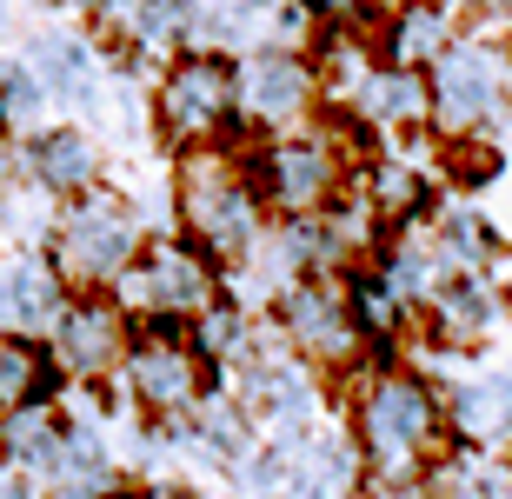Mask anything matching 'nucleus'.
Masks as SVG:
<instances>
[{
    "label": "nucleus",
    "instance_id": "obj_29",
    "mask_svg": "<svg viewBox=\"0 0 512 499\" xmlns=\"http://www.w3.org/2000/svg\"><path fill=\"white\" fill-rule=\"evenodd\" d=\"M446 7H453L459 20H479V14H499V7H506V0H446Z\"/></svg>",
    "mask_w": 512,
    "mask_h": 499
},
{
    "label": "nucleus",
    "instance_id": "obj_25",
    "mask_svg": "<svg viewBox=\"0 0 512 499\" xmlns=\"http://www.w3.org/2000/svg\"><path fill=\"white\" fill-rule=\"evenodd\" d=\"M306 7H313V20H320V27H353V34H373L393 0H306Z\"/></svg>",
    "mask_w": 512,
    "mask_h": 499
},
{
    "label": "nucleus",
    "instance_id": "obj_11",
    "mask_svg": "<svg viewBox=\"0 0 512 499\" xmlns=\"http://www.w3.org/2000/svg\"><path fill=\"white\" fill-rule=\"evenodd\" d=\"M20 54H27V67L40 74V87L54 94V107H74V114H100V107H107L114 67H107V47H100L94 34H74V27H34Z\"/></svg>",
    "mask_w": 512,
    "mask_h": 499
},
{
    "label": "nucleus",
    "instance_id": "obj_2",
    "mask_svg": "<svg viewBox=\"0 0 512 499\" xmlns=\"http://www.w3.org/2000/svg\"><path fill=\"white\" fill-rule=\"evenodd\" d=\"M167 207L173 233L220 260V267H247L266 253L273 213H266L260 187L247 173V147L240 140H213V147H180L167 167Z\"/></svg>",
    "mask_w": 512,
    "mask_h": 499
},
{
    "label": "nucleus",
    "instance_id": "obj_13",
    "mask_svg": "<svg viewBox=\"0 0 512 499\" xmlns=\"http://www.w3.org/2000/svg\"><path fill=\"white\" fill-rule=\"evenodd\" d=\"M506 313H512V293L499 287V273H453L426 300V333L419 340L433 353H479L506 327Z\"/></svg>",
    "mask_w": 512,
    "mask_h": 499
},
{
    "label": "nucleus",
    "instance_id": "obj_14",
    "mask_svg": "<svg viewBox=\"0 0 512 499\" xmlns=\"http://www.w3.org/2000/svg\"><path fill=\"white\" fill-rule=\"evenodd\" d=\"M20 154H27V180H34L47 200H80V193L107 187V147L87 120H54V127H40L34 140H20Z\"/></svg>",
    "mask_w": 512,
    "mask_h": 499
},
{
    "label": "nucleus",
    "instance_id": "obj_6",
    "mask_svg": "<svg viewBox=\"0 0 512 499\" xmlns=\"http://www.w3.org/2000/svg\"><path fill=\"white\" fill-rule=\"evenodd\" d=\"M147 127L153 140L180 147H213V140H240V80L233 54L187 47L147 80Z\"/></svg>",
    "mask_w": 512,
    "mask_h": 499
},
{
    "label": "nucleus",
    "instance_id": "obj_21",
    "mask_svg": "<svg viewBox=\"0 0 512 499\" xmlns=\"http://www.w3.org/2000/svg\"><path fill=\"white\" fill-rule=\"evenodd\" d=\"M433 240L446 247V260H453V273H499V253H506V240H499V227L486 220V207L479 200H466V193H446L433 213Z\"/></svg>",
    "mask_w": 512,
    "mask_h": 499
},
{
    "label": "nucleus",
    "instance_id": "obj_24",
    "mask_svg": "<svg viewBox=\"0 0 512 499\" xmlns=\"http://www.w3.org/2000/svg\"><path fill=\"white\" fill-rule=\"evenodd\" d=\"M0 127L7 140H34L40 127H54V94L40 87L27 54H0Z\"/></svg>",
    "mask_w": 512,
    "mask_h": 499
},
{
    "label": "nucleus",
    "instance_id": "obj_23",
    "mask_svg": "<svg viewBox=\"0 0 512 499\" xmlns=\"http://www.w3.org/2000/svg\"><path fill=\"white\" fill-rule=\"evenodd\" d=\"M47 393H60L54 353L40 340H20V333L0 327V413H14L27 400H47Z\"/></svg>",
    "mask_w": 512,
    "mask_h": 499
},
{
    "label": "nucleus",
    "instance_id": "obj_31",
    "mask_svg": "<svg viewBox=\"0 0 512 499\" xmlns=\"http://www.w3.org/2000/svg\"><path fill=\"white\" fill-rule=\"evenodd\" d=\"M7 20H14V14H7V0H0V34H7Z\"/></svg>",
    "mask_w": 512,
    "mask_h": 499
},
{
    "label": "nucleus",
    "instance_id": "obj_26",
    "mask_svg": "<svg viewBox=\"0 0 512 499\" xmlns=\"http://www.w3.org/2000/svg\"><path fill=\"white\" fill-rule=\"evenodd\" d=\"M27 180V154H20V140H0V200Z\"/></svg>",
    "mask_w": 512,
    "mask_h": 499
},
{
    "label": "nucleus",
    "instance_id": "obj_8",
    "mask_svg": "<svg viewBox=\"0 0 512 499\" xmlns=\"http://www.w3.org/2000/svg\"><path fill=\"white\" fill-rule=\"evenodd\" d=\"M233 80H240V140L293 134L326 114V87L306 47H253L233 60Z\"/></svg>",
    "mask_w": 512,
    "mask_h": 499
},
{
    "label": "nucleus",
    "instance_id": "obj_5",
    "mask_svg": "<svg viewBox=\"0 0 512 499\" xmlns=\"http://www.w3.org/2000/svg\"><path fill=\"white\" fill-rule=\"evenodd\" d=\"M266 307H273V333L286 340V353L306 360L326 386H346L353 373L380 360V346L366 340L360 313H353L346 280H326V273L320 280H280Z\"/></svg>",
    "mask_w": 512,
    "mask_h": 499
},
{
    "label": "nucleus",
    "instance_id": "obj_19",
    "mask_svg": "<svg viewBox=\"0 0 512 499\" xmlns=\"http://www.w3.org/2000/svg\"><path fill=\"white\" fill-rule=\"evenodd\" d=\"M346 293H353V313H360L366 340L380 346V360H393V346H406V340L426 333V313H419L413 300H406V293L373 267V260H360V267L346 273Z\"/></svg>",
    "mask_w": 512,
    "mask_h": 499
},
{
    "label": "nucleus",
    "instance_id": "obj_28",
    "mask_svg": "<svg viewBox=\"0 0 512 499\" xmlns=\"http://www.w3.org/2000/svg\"><path fill=\"white\" fill-rule=\"evenodd\" d=\"M133 499H200V493H193V486H180V480H147Z\"/></svg>",
    "mask_w": 512,
    "mask_h": 499
},
{
    "label": "nucleus",
    "instance_id": "obj_27",
    "mask_svg": "<svg viewBox=\"0 0 512 499\" xmlns=\"http://www.w3.org/2000/svg\"><path fill=\"white\" fill-rule=\"evenodd\" d=\"M67 7H80V14H87V20L100 27V34H107V27H114V20L133 7V0H67Z\"/></svg>",
    "mask_w": 512,
    "mask_h": 499
},
{
    "label": "nucleus",
    "instance_id": "obj_32",
    "mask_svg": "<svg viewBox=\"0 0 512 499\" xmlns=\"http://www.w3.org/2000/svg\"><path fill=\"white\" fill-rule=\"evenodd\" d=\"M0 140H7V127H0Z\"/></svg>",
    "mask_w": 512,
    "mask_h": 499
},
{
    "label": "nucleus",
    "instance_id": "obj_4",
    "mask_svg": "<svg viewBox=\"0 0 512 499\" xmlns=\"http://www.w3.org/2000/svg\"><path fill=\"white\" fill-rule=\"evenodd\" d=\"M433 80V134L439 140H499L512 127V34L466 27L426 67Z\"/></svg>",
    "mask_w": 512,
    "mask_h": 499
},
{
    "label": "nucleus",
    "instance_id": "obj_1",
    "mask_svg": "<svg viewBox=\"0 0 512 499\" xmlns=\"http://www.w3.org/2000/svg\"><path fill=\"white\" fill-rule=\"evenodd\" d=\"M346 393V440L373 480H426L453 453L446 386H433L406 360H373L340 386Z\"/></svg>",
    "mask_w": 512,
    "mask_h": 499
},
{
    "label": "nucleus",
    "instance_id": "obj_16",
    "mask_svg": "<svg viewBox=\"0 0 512 499\" xmlns=\"http://www.w3.org/2000/svg\"><path fill=\"white\" fill-rule=\"evenodd\" d=\"M459 34H466V27H459V14L446 0H393L380 14V27H373V47H380V60H393V67H419V74H426Z\"/></svg>",
    "mask_w": 512,
    "mask_h": 499
},
{
    "label": "nucleus",
    "instance_id": "obj_22",
    "mask_svg": "<svg viewBox=\"0 0 512 499\" xmlns=\"http://www.w3.org/2000/svg\"><path fill=\"white\" fill-rule=\"evenodd\" d=\"M260 333H266V320L247 307V300H233V287L213 300L200 320H187V340L200 346V360L213 366V373H227V366H240L260 346Z\"/></svg>",
    "mask_w": 512,
    "mask_h": 499
},
{
    "label": "nucleus",
    "instance_id": "obj_30",
    "mask_svg": "<svg viewBox=\"0 0 512 499\" xmlns=\"http://www.w3.org/2000/svg\"><path fill=\"white\" fill-rule=\"evenodd\" d=\"M87 499H133V493H120V486H107V493H87Z\"/></svg>",
    "mask_w": 512,
    "mask_h": 499
},
{
    "label": "nucleus",
    "instance_id": "obj_18",
    "mask_svg": "<svg viewBox=\"0 0 512 499\" xmlns=\"http://www.w3.org/2000/svg\"><path fill=\"white\" fill-rule=\"evenodd\" d=\"M446 420H453L459 446H506L512 440V366H493V373L446 386Z\"/></svg>",
    "mask_w": 512,
    "mask_h": 499
},
{
    "label": "nucleus",
    "instance_id": "obj_17",
    "mask_svg": "<svg viewBox=\"0 0 512 499\" xmlns=\"http://www.w3.org/2000/svg\"><path fill=\"white\" fill-rule=\"evenodd\" d=\"M40 486L54 499H87V493H107L120 486V460H114V440H107V420L94 413H74L67 426V446L54 453V466L40 473Z\"/></svg>",
    "mask_w": 512,
    "mask_h": 499
},
{
    "label": "nucleus",
    "instance_id": "obj_7",
    "mask_svg": "<svg viewBox=\"0 0 512 499\" xmlns=\"http://www.w3.org/2000/svg\"><path fill=\"white\" fill-rule=\"evenodd\" d=\"M227 293V267L180 240V233H153V247L140 253V267L114 287V300L140 320V327H187Z\"/></svg>",
    "mask_w": 512,
    "mask_h": 499
},
{
    "label": "nucleus",
    "instance_id": "obj_9",
    "mask_svg": "<svg viewBox=\"0 0 512 499\" xmlns=\"http://www.w3.org/2000/svg\"><path fill=\"white\" fill-rule=\"evenodd\" d=\"M220 380L200 346L187 340V327H140L127 346V366H120V393L140 420H187L193 406L207 400V386Z\"/></svg>",
    "mask_w": 512,
    "mask_h": 499
},
{
    "label": "nucleus",
    "instance_id": "obj_3",
    "mask_svg": "<svg viewBox=\"0 0 512 499\" xmlns=\"http://www.w3.org/2000/svg\"><path fill=\"white\" fill-rule=\"evenodd\" d=\"M147 247H153V227H147V213H140V200L120 187H94V193H80V200L60 207L47 260H54V273L74 293H114L140 267Z\"/></svg>",
    "mask_w": 512,
    "mask_h": 499
},
{
    "label": "nucleus",
    "instance_id": "obj_15",
    "mask_svg": "<svg viewBox=\"0 0 512 499\" xmlns=\"http://www.w3.org/2000/svg\"><path fill=\"white\" fill-rule=\"evenodd\" d=\"M67 300H74V287L54 273L47 253H7L0 260V327L7 333L47 346L54 320L67 313Z\"/></svg>",
    "mask_w": 512,
    "mask_h": 499
},
{
    "label": "nucleus",
    "instance_id": "obj_12",
    "mask_svg": "<svg viewBox=\"0 0 512 499\" xmlns=\"http://www.w3.org/2000/svg\"><path fill=\"white\" fill-rule=\"evenodd\" d=\"M346 114L366 127V140H419L433 134V80L419 74V67H393V60H373L360 80H353V94L340 100Z\"/></svg>",
    "mask_w": 512,
    "mask_h": 499
},
{
    "label": "nucleus",
    "instance_id": "obj_20",
    "mask_svg": "<svg viewBox=\"0 0 512 499\" xmlns=\"http://www.w3.org/2000/svg\"><path fill=\"white\" fill-rule=\"evenodd\" d=\"M67 426H74V406H60L54 393L14 406V413H0V460L20 466L27 480H40V473L54 466V453L67 446Z\"/></svg>",
    "mask_w": 512,
    "mask_h": 499
},
{
    "label": "nucleus",
    "instance_id": "obj_10",
    "mask_svg": "<svg viewBox=\"0 0 512 499\" xmlns=\"http://www.w3.org/2000/svg\"><path fill=\"white\" fill-rule=\"evenodd\" d=\"M133 333H140V320L120 307L114 293H74L67 313L54 320V333H47V353H54L60 386L107 393V386L120 380V366H127Z\"/></svg>",
    "mask_w": 512,
    "mask_h": 499
}]
</instances>
